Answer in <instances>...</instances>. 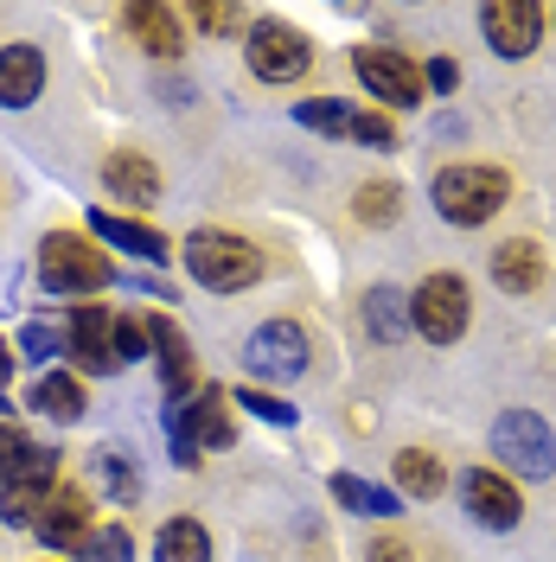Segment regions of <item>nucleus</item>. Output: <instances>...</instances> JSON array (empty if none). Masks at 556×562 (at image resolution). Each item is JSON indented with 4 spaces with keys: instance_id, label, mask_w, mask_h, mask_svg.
<instances>
[{
    "instance_id": "obj_1",
    "label": "nucleus",
    "mask_w": 556,
    "mask_h": 562,
    "mask_svg": "<svg viewBox=\"0 0 556 562\" xmlns=\"http://www.w3.org/2000/svg\"><path fill=\"white\" fill-rule=\"evenodd\" d=\"M38 281H45V294H97V288L115 281V262H109L90 237L52 231V237L38 244Z\"/></svg>"
},
{
    "instance_id": "obj_2",
    "label": "nucleus",
    "mask_w": 556,
    "mask_h": 562,
    "mask_svg": "<svg viewBox=\"0 0 556 562\" xmlns=\"http://www.w3.org/2000/svg\"><path fill=\"white\" fill-rule=\"evenodd\" d=\"M186 276L199 288H211V294H237V288H249L263 276V256L244 237H231V231H192L186 237Z\"/></svg>"
},
{
    "instance_id": "obj_3",
    "label": "nucleus",
    "mask_w": 556,
    "mask_h": 562,
    "mask_svg": "<svg viewBox=\"0 0 556 562\" xmlns=\"http://www.w3.org/2000/svg\"><path fill=\"white\" fill-rule=\"evenodd\" d=\"M505 199H512L505 167H448V173H435V211L448 224H487Z\"/></svg>"
},
{
    "instance_id": "obj_4",
    "label": "nucleus",
    "mask_w": 556,
    "mask_h": 562,
    "mask_svg": "<svg viewBox=\"0 0 556 562\" xmlns=\"http://www.w3.org/2000/svg\"><path fill=\"white\" fill-rule=\"evenodd\" d=\"M492 454L505 460L519 480H551L556 473V435L544 416H531V409H505V416L492 422Z\"/></svg>"
},
{
    "instance_id": "obj_5",
    "label": "nucleus",
    "mask_w": 556,
    "mask_h": 562,
    "mask_svg": "<svg viewBox=\"0 0 556 562\" xmlns=\"http://www.w3.org/2000/svg\"><path fill=\"white\" fill-rule=\"evenodd\" d=\"M474 319V301H467V281L460 276H429L410 294V326H416L429 346H454Z\"/></svg>"
},
{
    "instance_id": "obj_6",
    "label": "nucleus",
    "mask_w": 556,
    "mask_h": 562,
    "mask_svg": "<svg viewBox=\"0 0 556 562\" xmlns=\"http://www.w3.org/2000/svg\"><path fill=\"white\" fill-rule=\"evenodd\" d=\"M352 65H358V83H365L383 109H416L422 90H429V77H422L403 52H383V45H358Z\"/></svg>"
},
{
    "instance_id": "obj_7",
    "label": "nucleus",
    "mask_w": 556,
    "mask_h": 562,
    "mask_svg": "<svg viewBox=\"0 0 556 562\" xmlns=\"http://www.w3.org/2000/svg\"><path fill=\"white\" fill-rule=\"evenodd\" d=\"M244 364H249V378L288 384V378H301V371H308V333H301L294 319H269V326H256V333H249Z\"/></svg>"
},
{
    "instance_id": "obj_8",
    "label": "nucleus",
    "mask_w": 556,
    "mask_h": 562,
    "mask_svg": "<svg viewBox=\"0 0 556 562\" xmlns=\"http://www.w3.org/2000/svg\"><path fill=\"white\" fill-rule=\"evenodd\" d=\"M141 333H147V351H154V364H160V384H167V403L186 409L192 396H199V371H192V351H186V333H179L167 314H141Z\"/></svg>"
},
{
    "instance_id": "obj_9",
    "label": "nucleus",
    "mask_w": 556,
    "mask_h": 562,
    "mask_svg": "<svg viewBox=\"0 0 556 562\" xmlns=\"http://www.w3.org/2000/svg\"><path fill=\"white\" fill-rule=\"evenodd\" d=\"M480 33L499 58H524V52H537L544 7L537 0H492V7H480Z\"/></svg>"
},
{
    "instance_id": "obj_10",
    "label": "nucleus",
    "mask_w": 556,
    "mask_h": 562,
    "mask_svg": "<svg viewBox=\"0 0 556 562\" xmlns=\"http://www.w3.org/2000/svg\"><path fill=\"white\" fill-rule=\"evenodd\" d=\"M460 505H467V512H474L487 530H519V518H524L519 486H512L505 473H492V467L460 473Z\"/></svg>"
},
{
    "instance_id": "obj_11",
    "label": "nucleus",
    "mask_w": 556,
    "mask_h": 562,
    "mask_svg": "<svg viewBox=\"0 0 556 562\" xmlns=\"http://www.w3.org/2000/svg\"><path fill=\"white\" fill-rule=\"evenodd\" d=\"M308 38L294 33V26H276V20H263V26H249V70L256 77H269V83H288V77H301L308 70Z\"/></svg>"
},
{
    "instance_id": "obj_12",
    "label": "nucleus",
    "mask_w": 556,
    "mask_h": 562,
    "mask_svg": "<svg viewBox=\"0 0 556 562\" xmlns=\"http://www.w3.org/2000/svg\"><path fill=\"white\" fill-rule=\"evenodd\" d=\"M167 422H174V435L179 441H192V448H231V396L218 384H205L186 409H167Z\"/></svg>"
},
{
    "instance_id": "obj_13",
    "label": "nucleus",
    "mask_w": 556,
    "mask_h": 562,
    "mask_svg": "<svg viewBox=\"0 0 556 562\" xmlns=\"http://www.w3.org/2000/svg\"><path fill=\"white\" fill-rule=\"evenodd\" d=\"M65 346H70V358H77L84 371H97V378L122 371V351H115V314H103V307H77V314H70Z\"/></svg>"
},
{
    "instance_id": "obj_14",
    "label": "nucleus",
    "mask_w": 556,
    "mask_h": 562,
    "mask_svg": "<svg viewBox=\"0 0 556 562\" xmlns=\"http://www.w3.org/2000/svg\"><path fill=\"white\" fill-rule=\"evenodd\" d=\"M38 537H45V550H84V537H90V498L77 486H58L45 498V512H38Z\"/></svg>"
},
{
    "instance_id": "obj_15",
    "label": "nucleus",
    "mask_w": 556,
    "mask_h": 562,
    "mask_svg": "<svg viewBox=\"0 0 556 562\" xmlns=\"http://www.w3.org/2000/svg\"><path fill=\"white\" fill-rule=\"evenodd\" d=\"M38 97H45V52L20 38L0 52V109H26Z\"/></svg>"
},
{
    "instance_id": "obj_16",
    "label": "nucleus",
    "mask_w": 556,
    "mask_h": 562,
    "mask_svg": "<svg viewBox=\"0 0 556 562\" xmlns=\"http://www.w3.org/2000/svg\"><path fill=\"white\" fill-rule=\"evenodd\" d=\"M103 186L115 192V199H129V205H154L160 199V167L147 160V154H109L103 160Z\"/></svg>"
},
{
    "instance_id": "obj_17",
    "label": "nucleus",
    "mask_w": 556,
    "mask_h": 562,
    "mask_svg": "<svg viewBox=\"0 0 556 562\" xmlns=\"http://www.w3.org/2000/svg\"><path fill=\"white\" fill-rule=\"evenodd\" d=\"M90 237H97V244H115V249H135V256H147V262L167 256V237H160L154 224L115 217V211H90Z\"/></svg>"
},
{
    "instance_id": "obj_18",
    "label": "nucleus",
    "mask_w": 556,
    "mask_h": 562,
    "mask_svg": "<svg viewBox=\"0 0 556 562\" xmlns=\"http://www.w3.org/2000/svg\"><path fill=\"white\" fill-rule=\"evenodd\" d=\"M492 281L505 288V294H531L537 281H544V249L537 244H499L492 249Z\"/></svg>"
},
{
    "instance_id": "obj_19",
    "label": "nucleus",
    "mask_w": 556,
    "mask_h": 562,
    "mask_svg": "<svg viewBox=\"0 0 556 562\" xmlns=\"http://www.w3.org/2000/svg\"><path fill=\"white\" fill-rule=\"evenodd\" d=\"M129 33L154 52V58H179L186 52V38H179V20L167 13V7H154V0H141V7H129Z\"/></svg>"
},
{
    "instance_id": "obj_20",
    "label": "nucleus",
    "mask_w": 556,
    "mask_h": 562,
    "mask_svg": "<svg viewBox=\"0 0 556 562\" xmlns=\"http://www.w3.org/2000/svg\"><path fill=\"white\" fill-rule=\"evenodd\" d=\"M90 480H97V492H103L109 505H135L141 498V473L122 448H97L90 454Z\"/></svg>"
},
{
    "instance_id": "obj_21",
    "label": "nucleus",
    "mask_w": 556,
    "mask_h": 562,
    "mask_svg": "<svg viewBox=\"0 0 556 562\" xmlns=\"http://www.w3.org/2000/svg\"><path fill=\"white\" fill-rule=\"evenodd\" d=\"M154 562H211V530L199 518H167L154 537Z\"/></svg>"
},
{
    "instance_id": "obj_22",
    "label": "nucleus",
    "mask_w": 556,
    "mask_h": 562,
    "mask_svg": "<svg viewBox=\"0 0 556 562\" xmlns=\"http://www.w3.org/2000/svg\"><path fill=\"white\" fill-rule=\"evenodd\" d=\"M26 403H33L38 416H52V422H77L84 416V384L65 378V371H45V378L26 390Z\"/></svg>"
},
{
    "instance_id": "obj_23",
    "label": "nucleus",
    "mask_w": 556,
    "mask_h": 562,
    "mask_svg": "<svg viewBox=\"0 0 556 562\" xmlns=\"http://www.w3.org/2000/svg\"><path fill=\"white\" fill-rule=\"evenodd\" d=\"M333 498H340L346 512H358V518H397V512H403L397 492L371 486V480H358V473H333Z\"/></svg>"
},
{
    "instance_id": "obj_24",
    "label": "nucleus",
    "mask_w": 556,
    "mask_h": 562,
    "mask_svg": "<svg viewBox=\"0 0 556 562\" xmlns=\"http://www.w3.org/2000/svg\"><path fill=\"white\" fill-rule=\"evenodd\" d=\"M397 480H403V492H416V498H435V492L448 486L442 460L422 454V448H403V454H397Z\"/></svg>"
},
{
    "instance_id": "obj_25",
    "label": "nucleus",
    "mask_w": 556,
    "mask_h": 562,
    "mask_svg": "<svg viewBox=\"0 0 556 562\" xmlns=\"http://www.w3.org/2000/svg\"><path fill=\"white\" fill-rule=\"evenodd\" d=\"M365 319H371L378 339H403V333H410V307H403L397 288H371V294H365Z\"/></svg>"
},
{
    "instance_id": "obj_26",
    "label": "nucleus",
    "mask_w": 556,
    "mask_h": 562,
    "mask_svg": "<svg viewBox=\"0 0 556 562\" xmlns=\"http://www.w3.org/2000/svg\"><path fill=\"white\" fill-rule=\"evenodd\" d=\"M58 492V486H52ZM45 486H0V518L20 530H38V512H45V498H52Z\"/></svg>"
},
{
    "instance_id": "obj_27",
    "label": "nucleus",
    "mask_w": 556,
    "mask_h": 562,
    "mask_svg": "<svg viewBox=\"0 0 556 562\" xmlns=\"http://www.w3.org/2000/svg\"><path fill=\"white\" fill-rule=\"evenodd\" d=\"M352 211H358L365 224H390V217L403 211V192H397L390 179H371V186H358V199H352Z\"/></svg>"
},
{
    "instance_id": "obj_28",
    "label": "nucleus",
    "mask_w": 556,
    "mask_h": 562,
    "mask_svg": "<svg viewBox=\"0 0 556 562\" xmlns=\"http://www.w3.org/2000/svg\"><path fill=\"white\" fill-rule=\"evenodd\" d=\"M129 550H135V543H129V530H122V525H97L90 537H84V550H77V557H84V562H129Z\"/></svg>"
},
{
    "instance_id": "obj_29",
    "label": "nucleus",
    "mask_w": 556,
    "mask_h": 562,
    "mask_svg": "<svg viewBox=\"0 0 556 562\" xmlns=\"http://www.w3.org/2000/svg\"><path fill=\"white\" fill-rule=\"evenodd\" d=\"M294 115H301V128H313V135H352V109L346 103H301Z\"/></svg>"
},
{
    "instance_id": "obj_30",
    "label": "nucleus",
    "mask_w": 556,
    "mask_h": 562,
    "mask_svg": "<svg viewBox=\"0 0 556 562\" xmlns=\"http://www.w3.org/2000/svg\"><path fill=\"white\" fill-rule=\"evenodd\" d=\"M20 351H26V358H38V364H52V358L65 351V333H58V326H45V319H33V326L20 333Z\"/></svg>"
},
{
    "instance_id": "obj_31",
    "label": "nucleus",
    "mask_w": 556,
    "mask_h": 562,
    "mask_svg": "<svg viewBox=\"0 0 556 562\" xmlns=\"http://www.w3.org/2000/svg\"><path fill=\"white\" fill-rule=\"evenodd\" d=\"M237 403H244L249 416L276 422V428H288V422H294V409H288V403H281V396H269V390H244V396H237Z\"/></svg>"
},
{
    "instance_id": "obj_32",
    "label": "nucleus",
    "mask_w": 556,
    "mask_h": 562,
    "mask_svg": "<svg viewBox=\"0 0 556 562\" xmlns=\"http://www.w3.org/2000/svg\"><path fill=\"white\" fill-rule=\"evenodd\" d=\"M115 351H122V364L147 358V333H141V319H115Z\"/></svg>"
},
{
    "instance_id": "obj_33",
    "label": "nucleus",
    "mask_w": 556,
    "mask_h": 562,
    "mask_svg": "<svg viewBox=\"0 0 556 562\" xmlns=\"http://www.w3.org/2000/svg\"><path fill=\"white\" fill-rule=\"evenodd\" d=\"M192 20H199V33H231V26H237V7L205 0V7H192Z\"/></svg>"
},
{
    "instance_id": "obj_34",
    "label": "nucleus",
    "mask_w": 556,
    "mask_h": 562,
    "mask_svg": "<svg viewBox=\"0 0 556 562\" xmlns=\"http://www.w3.org/2000/svg\"><path fill=\"white\" fill-rule=\"evenodd\" d=\"M26 448H33V441H26V435H20V428H13V422H0V480H7V473H13V460L26 454Z\"/></svg>"
},
{
    "instance_id": "obj_35",
    "label": "nucleus",
    "mask_w": 556,
    "mask_h": 562,
    "mask_svg": "<svg viewBox=\"0 0 556 562\" xmlns=\"http://www.w3.org/2000/svg\"><path fill=\"white\" fill-rule=\"evenodd\" d=\"M352 135H358V140H371V147H390V140H397L383 115H352Z\"/></svg>"
},
{
    "instance_id": "obj_36",
    "label": "nucleus",
    "mask_w": 556,
    "mask_h": 562,
    "mask_svg": "<svg viewBox=\"0 0 556 562\" xmlns=\"http://www.w3.org/2000/svg\"><path fill=\"white\" fill-rule=\"evenodd\" d=\"M365 557H371V562H416V557H410V543H403V537H378V543H371Z\"/></svg>"
},
{
    "instance_id": "obj_37",
    "label": "nucleus",
    "mask_w": 556,
    "mask_h": 562,
    "mask_svg": "<svg viewBox=\"0 0 556 562\" xmlns=\"http://www.w3.org/2000/svg\"><path fill=\"white\" fill-rule=\"evenodd\" d=\"M422 77H429V90H454V83H460V65H454V58H435Z\"/></svg>"
},
{
    "instance_id": "obj_38",
    "label": "nucleus",
    "mask_w": 556,
    "mask_h": 562,
    "mask_svg": "<svg viewBox=\"0 0 556 562\" xmlns=\"http://www.w3.org/2000/svg\"><path fill=\"white\" fill-rule=\"evenodd\" d=\"M7 378H13V346L0 339V384H7Z\"/></svg>"
}]
</instances>
